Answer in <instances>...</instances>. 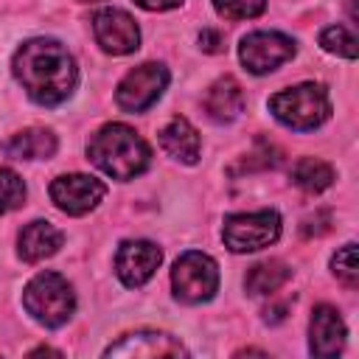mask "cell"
I'll return each instance as SVG.
<instances>
[{"label":"cell","mask_w":359,"mask_h":359,"mask_svg":"<svg viewBox=\"0 0 359 359\" xmlns=\"http://www.w3.org/2000/svg\"><path fill=\"white\" fill-rule=\"evenodd\" d=\"M11 70L28 98L42 107H56L67 101L79 81L73 56L56 39H31L20 45Z\"/></svg>","instance_id":"1"},{"label":"cell","mask_w":359,"mask_h":359,"mask_svg":"<svg viewBox=\"0 0 359 359\" xmlns=\"http://www.w3.org/2000/svg\"><path fill=\"white\" fill-rule=\"evenodd\" d=\"M87 157L112 180H135L151 163L149 143L126 123L101 126L87 143Z\"/></svg>","instance_id":"2"},{"label":"cell","mask_w":359,"mask_h":359,"mask_svg":"<svg viewBox=\"0 0 359 359\" xmlns=\"http://www.w3.org/2000/svg\"><path fill=\"white\" fill-rule=\"evenodd\" d=\"M22 306L36 323L48 328H59L73 317L76 294L73 286L59 272H39L36 278L28 280L22 292Z\"/></svg>","instance_id":"3"},{"label":"cell","mask_w":359,"mask_h":359,"mask_svg":"<svg viewBox=\"0 0 359 359\" xmlns=\"http://www.w3.org/2000/svg\"><path fill=\"white\" fill-rule=\"evenodd\" d=\"M269 109L283 126L297 129V132H309V129H317L320 123L328 121L331 101H328L325 87L309 81V84H297V87L275 93L269 98Z\"/></svg>","instance_id":"4"},{"label":"cell","mask_w":359,"mask_h":359,"mask_svg":"<svg viewBox=\"0 0 359 359\" xmlns=\"http://www.w3.org/2000/svg\"><path fill=\"white\" fill-rule=\"evenodd\" d=\"M171 286L177 300L182 303H205L219 289V269L216 261L205 252H182L171 269Z\"/></svg>","instance_id":"5"},{"label":"cell","mask_w":359,"mask_h":359,"mask_svg":"<svg viewBox=\"0 0 359 359\" xmlns=\"http://www.w3.org/2000/svg\"><path fill=\"white\" fill-rule=\"evenodd\" d=\"M280 236V216L275 210H255V213H233L224 219L222 238L224 247L233 252H252L275 244Z\"/></svg>","instance_id":"6"},{"label":"cell","mask_w":359,"mask_h":359,"mask_svg":"<svg viewBox=\"0 0 359 359\" xmlns=\"http://www.w3.org/2000/svg\"><path fill=\"white\" fill-rule=\"evenodd\" d=\"M238 56L250 73L264 76L294 56V39L280 31H252L241 39Z\"/></svg>","instance_id":"7"},{"label":"cell","mask_w":359,"mask_h":359,"mask_svg":"<svg viewBox=\"0 0 359 359\" xmlns=\"http://www.w3.org/2000/svg\"><path fill=\"white\" fill-rule=\"evenodd\" d=\"M165 84H168V70L160 62H146L121 79L115 90V101L126 112H143L163 95Z\"/></svg>","instance_id":"8"},{"label":"cell","mask_w":359,"mask_h":359,"mask_svg":"<svg viewBox=\"0 0 359 359\" xmlns=\"http://www.w3.org/2000/svg\"><path fill=\"white\" fill-rule=\"evenodd\" d=\"M107 194V185L87 174H62L50 182V199L59 210L70 216L90 213Z\"/></svg>","instance_id":"9"},{"label":"cell","mask_w":359,"mask_h":359,"mask_svg":"<svg viewBox=\"0 0 359 359\" xmlns=\"http://www.w3.org/2000/svg\"><path fill=\"white\" fill-rule=\"evenodd\" d=\"M93 34H95V42L101 45V50H107L112 56L132 53L140 42L137 22L123 8H101L93 17Z\"/></svg>","instance_id":"10"},{"label":"cell","mask_w":359,"mask_h":359,"mask_svg":"<svg viewBox=\"0 0 359 359\" xmlns=\"http://www.w3.org/2000/svg\"><path fill=\"white\" fill-rule=\"evenodd\" d=\"M160 261H163V252L157 244L143 241V238L123 241L118 247V255H115V272H118L123 286L135 289V286H143L157 272Z\"/></svg>","instance_id":"11"},{"label":"cell","mask_w":359,"mask_h":359,"mask_svg":"<svg viewBox=\"0 0 359 359\" xmlns=\"http://www.w3.org/2000/svg\"><path fill=\"white\" fill-rule=\"evenodd\" d=\"M188 351L182 348L180 339L160 334V331H137L126 334L115 345L104 351V356H132V359H157V356H185Z\"/></svg>","instance_id":"12"},{"label":"cell","mask_w":359,"mask_h":359,"mask_svg":"<svg viewBox=\"0 0 359 359\" xmlns=\"http://www.w3.org/2000/svg\"><path fill=\"white\" fill-rule=\"evenodd\" d=\"M345 345V323L334 306H317L309 323V351L320 359H331Z\"/></svg>","instance_id":"13"},{"label":"cell","mask_w":359,"mask_h":359,"mask_svg":"<svg viewBox=\"0 0 359 359\" xmlns=\"http://www.w3.org/2000/svg\"><path fill=\"white\" fill-rule=\"evenodd\" d=\"M17 244H20V258L28 261V264H36V261L50 258L62 247V233L50 222L36 219V222H31L20 230Z\"/></svg>","instance_id":"14"},{"label":"cell","mask_w":359,"mask_h":359,"mask_svg":"<svg viewBox=\"0 0 359 359\" xmlns=\"http://www.w3.org/2000/svg\"><path fill=\"white\" fill-rule=\"evenodd\" d=\"M241 109H244V93H241V84L233 76H224V79L210 84V90L205 95V112L213 121L230 123L241 115Z\"/></svg>","instance_id":"15"},{"label":"cell","mask_w":359,"mask_h":359,"mask_svg":"<svg viewBox=\"0 0 359 359\" xmlns=\"http://www.w3.org/2000/svg\"><path fill=\"white\" fill-rule=\"evenodd\" d=\"M3 154L11 160H48L56 154V135L50 129H22L3 143Z\"/></svg>","instance_id":"16"},{"label":"cell","mask_w":359,"mask_h":359,"mask_svg":"<svg viewBox=\"0 0 359 359\" xmlns=\"http://www.w3.org/2000/svg\"><path fill=\"white\" fill-rule=\"evenodd\" d=\"M160 146L180 163L194 165L199 160V135L185 118H171L160 129Z\"/></svg>","instance_id":"17"},{"label":"cell","mask_w":359,"mask_h":359,"mask_svg":"<svg viewBox=\"0 0 359 359\" xmlns=\"http://www.w3.org/2000/svg\"><path fill=\"white\" fill-rule=\"evenodd\" d=\"M289 278H292V269L283 261H261L250 266L244 278V289L252 297H266V294H275Z\"/></svg>","instance_id":"18"},{"label":"cell","mask_w":359,"mask_h":359,"mask_svg":"<svg viewBox=\"0 0 359 359\" xmlns=\"http://www.w3.org/2000/svg\"><path fill=\"white\" fill-rule=\"evenodd\" d=\"M292 182L306 194H320L334 182V168L317 157H300L292 165Z\"/></svg>","instance_id":"19"},{"label":"cell","mask_w":359,"mask_h":359,"mask_svg":"<svg viewBox=\"0 0 359 359\" xmlns=\"http://www.w3.org/2000/svg\"><path fill=\"white\" fill-rule=\"evenodd\" d=\"M320 45L328 53L345 56V59H356V36L345 28V25H328L320 31Z\"/></svg>","instance_id":"20"},{"label":"cell","mask_w":359,"mask_h":359,"mask_svg":"<svg viewBox=\"0 0 359 359\" xmlns=\"http://www.w3.org/2000/svg\"><path fill=\"white\" fill-rule=\"evenodd\" d=\"M25 202V182L11 168H0V216Z\"/></svg>","instance_id":"21"},{"label":"cell","mask_w":359,"mask_h":359,"mask_svg":"<svg viewBox=\"0 0 359 359\" xmlns=\"http://www.w3.org/2000/svg\"><path fill=\"white\" fill-rule=\"evenodd\" d=\"M331 269H334L337 280H342L348 289L359 286V261H356V244H345L342 250H337V255L331 258Z\"/></svg>","instance_id":"22"},{"label":"cell","mask_w":359,"mask_h":359,"mask_svg":"<svg viewBox=\"0 0 359 359\" xmlns=\"http://www.w3.org/2000/svg\"><path fill=\"white\" fill-rule=\"evenodd\" d=\"M213 6L227 20H250L266 8V0H213Z\"/></svg>","instance_id":"23"},{"label":"cell","mask_w":359,"mask_h":359,"mask_svg":"<svg viewBox=\"0 0 359 359\" xmlns=\"http://www.w3.org/2000/svg\"><path fill=\"white\" fill-rule=\"evenodd\" d=\"M328 230H331V213H328V210H317L314 216H306L303 224H300V233H303L306 238L323 236V233H328Z\"/></svg>","instance_id":"24"},{"label":"cell","mask_w":359,"mask_h":359,"mask_svg":"<svg viewBox=\"0 0 359 359\" xmlns=\"http://www.w3.org/2000/svg\"><path fill=\"white\" fill-rule=\"evenodd\" d=\"M199 48H202V50H208V53H219V50L224 48V39H222V34H219V31L205 28V31L199 34Z\"/></svg>","instance_id":"25"},{"label":"cell","mask_w":359,"mask_h":359,"mask_svg":"<svg viewBox=\"0 0 359 359\" xmlns=\"http://www.w3.org/2000/svg\"><path fill=\"white\" fill-rule=\"evenodd\" d=\"M135 3L146 11H168V8H177L182 0H135Z\"/></svg>","instance_id":"26"},{"label":"cell","mask_w":359,"mask_h":359,"mask_svg":"<svg viewBox=\"0 0 359 359\" xmlns=\"http://www.w3.org/2000/svg\"><path fill=\"white\" fill-rule=\"evenodd\" d=\"M286 309H289L286 303H278V306H272V309H266V311H264V320L275 325V323H280V320H286Z\"/></svg>","instance_id":"27"},{"label":"cell","mask_w":359,"mask_h":359,"mask_svg":"<svg viewBox=\"0 0 359 359\" xmlns=\"http://www.w3.org/2000/svg\"><path fill=\"white\" fill-rule=\"evenodd\" d=\"M84 3H95V0H84Z\"/></svg>","instance_id":"28"}]
</instances>
